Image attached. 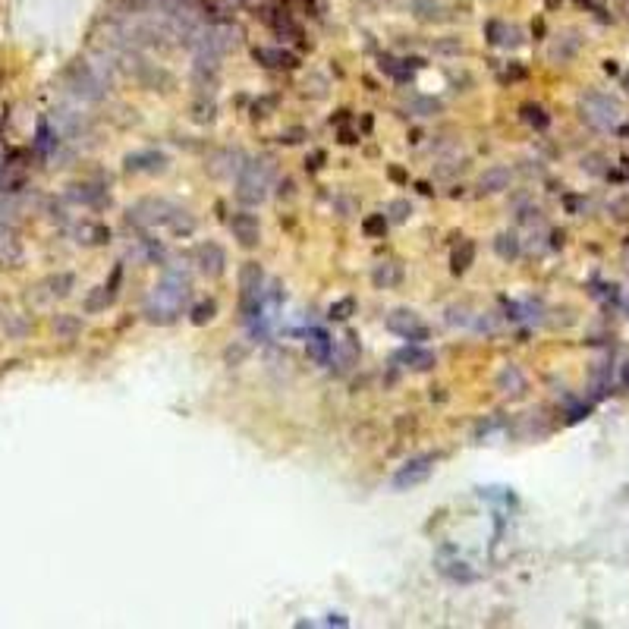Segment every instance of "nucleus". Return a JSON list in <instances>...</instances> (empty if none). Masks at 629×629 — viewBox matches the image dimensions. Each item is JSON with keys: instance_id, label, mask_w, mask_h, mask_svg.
Listing matches in <instances>:
<instances>
[{"instance_id": "obj_1", "label": "nucleus", "mask_w": 629, "mask_h": 629, "mask_svg": "<svg viewBox=\"0 0 629 629\" xmlns=\"http://www.w3.org/2000/svg\"><path fill=\"white\" fill-rule=\"evenodd\" d=\"M270 177H274V164H270V158L248 160L243 170H239L236 199L243 204H258L268 195V180Z\"/></svg>"}, {"instance_id": "obj_2", "label": "nucleus", "mask_w": 629, "mask_h": 629, "mask_svg": "<svg viewBox=\"0 0 629 629\" xmlns=\"http://www.w3.org/2000/svg\"><path fill=\"white\" fill-rule=\"evenodd\" d=\"M170 214H173V204L164 202V199H142L129 208L126 221L136 224V226H155V224H170Z\"/></svg>"}, {"instance_id": "obj_3", "label": "nucleus", "mask_w": 629, "mask_h": 629, "mask_svg": "<svg viewBox=\"0 0 629 629\" xmlns=\"http://www.w3.org/2000/svg\"><path fill=\"white\" fill-rule=\"evenodd\" d=\"M387 327H390L397 337H403V340H412V343H422V340H428V324L419 318L415 312H409V309H397V312H390L387 314Z\"/></svg>"}, {"instance_id": "obj_4", "label": "nucleus", "mask_w": 629, "mask_h": 629, "mask_svg": "<svg viewBox=\"0 0 629 629\" xmlns=\"http://www.w3.org/2000/svg\"><path fill=\"white\" fill-rule=\"evenodd\" d=\"M431 469H434V456L431 453H422V456H412L406 459V466L400 469L397 475H393V488H400V491H406V488H415L422 485V481L431 475Z\"/></svg>"}, {"instance_id": "obj_5", "label": "nucleus", "mask_w": 629, "mask_h": 629, "mask_svg": "<svg viewBox=\"0 0 629 629\" xmlns=\"http://www.w3.org/2000/svg\"><path fill=\"white\" fill-rule=\"evenodd\" d=\"M192 258H195V265H199L202 274H208V277H221L224 268H226V252H224V246L211 243V239H208V243H199V246H195Z\"/></svg>"}, {"instance_id": "obj_6", "label": "nucleus", "mask_w": 629, "mask_h": 629, "mask_svg": "<svg viewBox=\"0 0 629 629\" xmlns=\"http://www.w3.org/2000/svg\"><path fill=\"white\" fill-rule=\"evenodd\" d=\"M70 79H72V92L82 94V98H104V82H101L98 76H94V70L89 67V63H76V67H70Z\"/></svg>"}, {"instance_id": "obj_7", "label": "nucleus", "mask_w": 629, "mask_h": 629, "mask_svg": "<svg viewBox=\"0 0 629 629\" xmlns=\"http://www.w3.org/2000/svg\"><path fill=\"white\" fill-rule=\"evenodd\" d=\"M230 230H233V239H236L243 248H255L261 243V226H258V217L248 214V211H239L233 214L230 221Z\"/></svg>"}, {"instance_id": "obj_8", "label": "nucleus", "mask_w": 629, "mask_h": 629, "mask_svg": "<svg viewBox=\"0 0 629 629\" xmlns=\"http://www.w3.org/2000/svg\"><path fill=\"white\" fill-rule=\"evenodd\" d=\"M252 57L268 70H296L299 57L287 48H252Z\"/></svg>"}, {"instance_id": "obj_9", "label": "nucleus", "mask_w": 629, "mask_h": 629, "mask_svg": "<svg viewBox=\"0 0 629 629\" xmlns=\"http://www.w3.org/2000/svg\"><path fill=\"white\" fill-rule=\"evenodd\" d=\"M126 170L129 173H160L167 167V155H160V151L148 148V151H133V155H126Z\"/></svg>"}, {"instance_id": "obj_10", "label": "nucleus", "mask_w": 629, "mask_h": 629, "mask_svg": "<svg viewBox=\"0 0 629 629\" xmlns=\"http://www.w3.org/2000/svg\"><path fill=\"white\" fill-rule=\"evenodd\" d=\"M359 362V343H356L353 334H346L340 343H334V353H331V365L340 371V375H346L353 365Z\"/></svg>"}, {"instance_id": "obj_11", "label": "nucleus", "mask_w": 629, "mask_h": 629, "mask_svg": "<svg viewBox=\"0 0 629 629\" xmlns=\"http://www.w3.org/2000/svg\"><path fill=\"white\" fill-rule=\"evenodd\" d=\"M510 180H513L510 167H488L478 177V189L485 195H497V192H503V189H510Z\"/></svg>"}, {"instance_id": "obj_12", "label": "nucleus", "mask_w": 629, "mask_h": 629, "mask_svg": "<svg viewBox=\"0 0 629 629\" xmlns=\"http://www.w3.org/2000/svg\"><path fill=\"white\" fill-rule=\"evenodd\" d=\"M371 280H375V287H378V290L400 287V283H403V268H400L397 261H384V265H378V268H375Z\"/></svg>"}, {"instance_id": "obj_13", "label": "nucleus", "mask_w": 629, "mask_h": 629, "mask_svg": "<svg viewBox=\"0 0 629 629\" xmlns=\"http://www.w3.org/2000/svg\"><path fill=\"white\" fill-rule=\"evenodd\" d=\"M485 38L491 41V45H516L519 32L513 26L501 23V19H488V23H485Z\"/></svg>"}, {"instance_id": "obj_14", "label": "nucleus", "mask_w": 629, "mask_h": 629, "mask_svg": "<svg viewBox=\"0 0 629 629\" xmlns=\"http://www.w3.org/2000/svg\"><path fill=\"white\" fill-rule=\"evenodd\" d=\"M70 199L101 208V204H107V192L101 186H92V182H79V186H70Z\"/></svg>"}, {"instance_id": "obj_15", "label": "nucleus", "mask_w": 629, "mask_h": 629, "mask_svg": "<svg viewBox=\"0 0 629 629\" xmlns=\"http://www.w3.org/2000/svg\"><path fill=\"white\" fill-rule=\"evenodd\" d=\"M393 362H406L409 368H415V371H425V368H431V365H434V356H431L428 349L406 346V349H400V353L393 356Z\"/></svg>"}, {"instance_id": "obj_16", "label": "nucleus", "mask_w": 629, "mask_h": 629, "mask_svg": "<svg viewBox=\"0 0 629 629\" xmlns=\"http://www.w3.org/2000/svg\"><path fill=\"white\" fill-rule=\"evenodd\" d=\"M50 327H54V334L60 340H76L79 334H82V321H79L76 314H54Z\"/></svg>"}, {"instance_id": "obj_17", "label": "nucleus", "mask_w": 629, "mask_h": 629, "mask_svg": "<svg viewBox=\"0 0 629 629\" xmlns=\"http://www.w3.org/2000/svg\"><path fill=\"white\" fill-rule=\"evenodd\" d=\"M76 233H79V243H85V246L111 243V226H107V224H82Z\"/></svg>"}, {"instance_id": "obj_18", "label": "nucleus", "mask_w": 629, "mask_h": 629, "mask_svg": "<svg viewBox=\"0 0 629 629\" xmlns=\"http://www.w3.org/2000/svg\"><path fill=\"white\" fill-rule=\"evenodd\" d=\"M472 261H475V243L472 239H463L459 248H453V255H450V270L453 274H466Z\"/></svg>"}, {"instance_id": "obj_19", "label": "nucleus", "mask_w": 629, "mask_h": 629, "mask_svg": "<svg viewBox=\"0 0 629 629\" xmlns=\"http://www.w3.org/2000/svg\"><path fill=\"white\" fill-rule=\"evenodd\" d=\"M331 353H334V340L324 331H314L309 337V356L314 362H331Z\"/></svg>"}, {"instance_id": "obj_20", "label": "nucleus", "mask_w": 629, "mask_h": 629, "mask_svg": "<svg viewBox=\"0 0 629 629\" xmlns=\"http://www.w3.org/2000/svg\"><path fill=\"white\" fill-rule=\"evenodd\" d=\"M381 70L387 72V76H393L397 82H409L412 79V70L415 67H409V60H397V57H381Z\"/></svg>"}, {"instance_id": "obj_21", "label": "nucleus", "mask_w": 629, "mask_h": 629, "mask_svg": "<svg viewBox=\"0 0 629 629\" xmlns=\"http://www.w3.org/2000/svg\"><path fill=\"white\" fill-rule=\"evenodd\" d=\"M45 287H48V296L63 299V296H70V290H72V287H76V277L67 274V270H60V274L48 277V280H45Z\"/></svg>"}, {"instance_id": "obj_22", "label": "nucleus", "mask_w": 629, "mask_h": 629, "mask_svg": "<svg viewBox=\"0 0 629 629\" xmlns=\"http://www.w3.org/2000/svg\"><path fill=\"white\" fill-rule=\"evenodd\" d=\"M167 226H170L177 236H192V233H195V217L189 214L186 208H173L170 224H167Z\"/></svg>"}, {"instance_id": "obj_23", "label": "nucleus", "mask_w": 629, "mask_h": 629, "mask_svg": "<svg viewBox=\"0 0 629 629\" xmlns=\"http://www.w3.org/2000/svg\"><path fill=\"white\" fill-rule=\"evenodd\" d=\"M114 299H116V296H114L111 290H107V283H104V287H94V290L89 292V299H85V312H89V314L104 312L107 305L114 302Z\"/></svg>"}, {"instance_id": "obj_24", "label": "nucleus", "mask_w": 629, "mask_h": 629, "mask_svg": "<svg viewBox=\"0 0 629 629\" xmlns=\"http://www.w3.org/2000/svg\"><path fill=\"white\" fill-rule=\"evenodd\" d=\"M494 252L501 255L503 261H516L519 258V239L513 236V233H501V236L494 239Z\"/></svg>"}, {"instance_id": "obj_25", "label": "nucleus", "mask_w": 629, "mask_h": 629, "mask_svg": "<svg viewBox=\"0 0 629 629\" xmlns=\"http://www.w3.org/2000/svg\"><path fill=\"white\" fill-rule=\"evenodd\" d=\"M497 387H501L503 393H510V387H516V393H523L525 390V378L519 375L516 365H507V368L501 371V378H497Z\"/></svg>"}, {"instance_id": "obj_26", "label": "nucleus", "mask_w": 629, "mask_h": 629, "mask_svg": "<svg viewBox=\"0 0 629 629\" xmlns=\"http://www.w3.org/2000/svg\"><path fill=\"white\" fill-rule=\"evenodd\" d=\"M19 258V243L16 236H13V230H6V226H0V261H16Z\"/></svg>"}, {"instance_id": "obj_27", "label": "nucleus", "mask_w": 629, "mask_h": 629, "mask_svg": "<svg viewBox=\"0 0 629 629\" xmlns=\"http://www.w3.org/2000/svg\"><path fill=\"white\" fill-rule=\"evenodd\" d=\"M35 148H38V155H41V158H48L50 151L57 148V133L48 126V120H41V126H38V138H35Z\"/></svg>"}, {"instance_id": "obj_28", "label": "nucleus", "mask_w": 629, "mask_h": 629, "mask_svg": "<svg viewBox=\"0 0 629 629\" xmlns=\"http://www.w3.org/2000/svg\"><path fill=\"white\" fill-rule=\"evenodd\" d=\"M387 224H390V221H387V214H368V217L362 221V233H365L368 239H384Z\"/></svg>"}, {"instance_id": "obj_29", "label": "nucleus", "mask_w": 629, "mask_h": 629, "mask_svg": "<svg viewBox=\"0 0 629 629\" xmlns=\"http://www.w3.org/2000/svg\"><path fill=\"white\" fill-rule=\"evenodd\" d=\"M353 312H356V299L353 296H343V299H337V302H331L327 318H331V321H346Z\"/></svg>"}, {"instance_id": "obj_30", "label": "nucleus", "mask_w": 629, "mask_h": 629, "mask_svg": "<svg viewBox=\"0 0 629 629\" xmlns=\"http://www.w3.org/2000/svg\"><path fill=\"white\" fill-rule=\"evenodd\" d=\"M409 214H412V204H409L406 199H393L390 204H387V221L403 224V221H409Z\"/></svg>"}, {"instance_id": "obj_31", "label": "nucleus", "mask_w": 629, "mask_h": 629, "mask_svg": "<svg viewBox=\"0 0 629 629\" xmlns=\"http://www.w3.org/2000/svg\"><path fill=\"white\" fill-rule=\"evenodd\" d=\"M214 314H217V302H214V299H204V302H199V305L192 309V324H199V327L208 324Z\"/></svg>"}, {"instance_id": "obj_32", "label": "nucleus", "mask_w": 629, "mask_h": 629, "mask_svg": "<svg viewBox=\"0 0 629 629\" xmlns=\"http://www.w3.org/2000/svg\"><path fill=\"white\" fill-rule=\"evenodd\" d=\"M523 120L535 129L547 126V114H545V107H538V104H523Z\"/></svg>"}, {"instance_id": "obj_33", "label": "nucleus", "mask_w": 629, "mask_h": 629, "mask_svg": "<svg viewBox=\"0 0 629 629\" xmlns=\"http://www.w3.org/2000/svg\"><path fill=\"white\" fill-rule=\"evenodd\" d=\"M192 120L195 123H211L214 120V104H211V101H199V104L192 107Z\"/></svg>"}, {"instance_id": "obj_34", "label": "nucleus", "mask_w": 629, "mask_h": 629, "mask_svg": "<svg viewBox=\"0 0 629 629\" xmlns=\"http://www.w3.org/2000/svg\"><path fill=\"white\" fill-rule=\"evenodd\" d=\"M246 356H248V346H243V343H236V346H226L224 362H226V365H243V362H246Z\"/></svg>"}, {"instance_id": "obj_35", "label": "nucleus", "mask_w": 629, "mask_h": 629, "mask_svg": "<svg viewBox=\"0 0 629 629\" xmlns=\"http://www.w3.org/2000/svg\"><path fill=\"white\" fill-rule=\"evenodd\" d=\"M415 10H422V13H419L422 19H444V16H441V13H444L441 6H437V4H428V0H419V4H415Z\"/></svg>"}, {"instance_id": "obj_36", "label": "nucleus", "mask_w": 629, "mask_h": 629, "mask_svg": "<svg viewBox=\"0 0 629 629\" xmlns=\"http://www.w3.org/2000/svg\"><path fill=\"white\" fill-rule=\"evenodd\" d=\"M576 4H579V6H582V10H589V13H595V16H598V19H604V23H607V19H611V16H607V10H604V6H601V4H598V0H576Z\"/></svg>"}, {"instance_id": "obj_37", "label": "nucleus", "mask_w": 629, "mask_h": 629, "mask_svg": "<svg viewBox=\"0 0 629 629\" xmlns=\"http://www.w3.org/2000/svg\"><path fill=\"white\" fill-rule=\"evenodd\" d=\"M277 107V98H261V101H255V116H268V111H274Z\"/></svg>"}, {"instance_id": "obj_38", "label": "nucleus", "mask_w": 629, "mask_h": 629, "mask_svg": "<svg viewBox=\"0 0 629 629\" xmlns=\"http://www.w3.org/2000/svg\"><path fill=\"white\" fill-rule=\"evenodd\" d=\"M324 160H327V155H324V151L318 148V151H312V155L305 158V167H309V170H318V167L324 164Z\"/></svg>"}, {"instance_id": "obj_39", "label": "nucleus", "mask_w": 629, "mask_h": 629, "mask_svg": "<svg viewBox=\"0 0 629 629\" xmlns=\"http://www.w3.org/2000/svg\"><path fill=\"white\" fill-rule=\"evenodd\" d=\"M280 142H287V145L302 142V129H290V133H280Z\"/></svg>"}, {"instance_id": "obj_40", "label": "nucleus", "mask_w": 629, "mask_h": 629, "mask_svg": "<svg viewBox=\"0 0 629 629\" xmlns=\"http://www.w3.org/2000/svg\"><path fill=\"white\" fill-rule=\"evenodd\" d=\"M387 173H390V180H393V182H406V180H409V177H406V170H403V167H397V164L387 167Z\"/></svg>"}, {"instance_id": "obj_41", "label": "nucleus", "mask_w": 629, "mask_h": 629, "mask_svg": "<svg viewBox=\"0 0 629 629\" xmlns=\"http://www.w3.org/2000/svg\"><path fill=\"white\" fill-rule=\"evenodd\" d=\"M507 76H510V79H525V67H519V63H510V67H507Z\"/></svg>"}, {"instance_id": "obj_42", "label": "nucleus", "mask_w": 629, "mask_h": 629, "mask_svg": "<svg viewBox=\"0 0 629 629\" xmlns=\"http://www.w3.org/2000/svg\"><path fill=\"white\" fill-rule=\"evenodd\" d=\"M340 142H343V145H353V142H356V133H353V129H343V133H340Z\"/></svg>"}]
</instances>
